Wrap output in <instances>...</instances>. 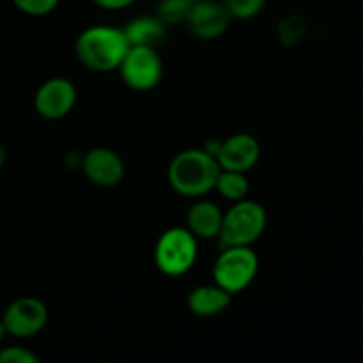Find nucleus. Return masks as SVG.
Segmentation results:
<instances>
[{"label": "nucleus", "instance_id": "nucleus-1", "mask_svg": "<svg viewBox=\"0 0 363 363\" xmlns=\"http://www.w3.org/2000/svg\"><path fill=\"white\" fill-rule=\"evenodd\" d=\"M128 50L130 43L123 28L110 25H94L85 28L74 43V53L82 66L96 73L119 69Z\"/></svg>", "mask_w": 363, "mask_h": 363}, {"label": "nucleus", "instance_id": "nucleus-2", "mask_svg": "<svg viewBox=\"0 0 363 363\" xmlns=\"http://www.w3.org/2000/svg\"><path fill=\"white\" fill-rule=\"evenodd\" d=\"M220 165L206 149H186L169 165V183L183 197H202L215 190Z\"/></svg>", "mask_w": 363, "mask_h": 363}, {"label": "nucleus", "instance_id": "nucleus-3", "mask_svg": "<svg viewBox=\"0 0 363 363\" xmlns=\"http://www.w3.org/2000/svg\"><path fill=\"white\" fill-rule=\"evenodd\" d=\"M266 223L268 215L264 206L243 199L223 213L218 240L223 247H252L266 230Z\"/></svg>", "mask_w": 363, "mask_h": 363}, {"label": "nucleus", "instance_id": "nucleus-4", "mask_svg": "<svg viewBox=\"0 0 363 363\" xmlns=\"http://www.w3.org/2000/svg\"><path fill=\"white\" fill-rule=\"evenodd\" d=\"M197 255V238L184 227H170L156 241L155 262L160 272L169 277H181L190 272Z\"/></svg>", "mask_w": 363, "mask_h": 363}, {"label": "nucleus", "instance_id": "nucleus-5", "mask_svg": "<svg viewBox=\"0 0 363 363\" xmlns=\"http://www.w3.org/2000/svg\"><path fill=\"white\" fill-rule=\"evenodd\" d=\"M257 269L259 259L250 247H223L213 266V279L229 294H238L254 282Z\"/></svg>", "mask_w": 363, "mask_h": 363}, {"label": "nucleus", "instance_id": "nucleus-6", "mask_svg": "<svg viewBox=\"0 0 363 363\" xmlns=\"http://www.w3.org/2000/svg\"><path fill=\"white\" fill-rule=\"evenodd\" d=\"M124 84L133 91H151L162 82L163 62L152 46H130L119 66Z\"/></svg>", "mask_w": 363, "mask_h": 363}, {"label": "nucleus", "instance_id": "nucleus-7", "mask_svg": "<svg viewBox=\"0 0 363 363\" xmlns=\"http://www.w3.org/2000/svg\"><path fill=\"white\" fill-rule=\"evenodd\" d=\"M7 335L28 339L41 332L48 321V308L39 298L23 296L14 300L2 315Z\"/></svg>", "mask_w": 363, "mask_h": 363}, {"label": "nucleus", "instance_id": "nucleus-8", "mask_svg": "<svg viewBox=\"0 0 363 363\" xmlns=\"http://www.w3.org/2000/svg\"><path fill=\"white\" fill-rule=\"evenodd\" d=\"M77 103V87L69 78L53 77L38 89L34 108L41 117L57 121L66 117Z\"/></svg>", "mask_w": 363, "mask_h": 363}, {"label": "nucleus", "instance_id": "nucleus-9", "mask_svg": "<svg viewBox=\"0 0 363 363\" xmlns=\"http://www.w3.org/2000/svg\"><path fill=\"white\" fill-rule=\"evenodd\" d=\"M233 16L220 0H195L186 18V27L199 39H216L225 34Z\"/></svg>", "mask_w": 363, "mask_h": 363}, {"label": "nucleus", "instance_id": "nucleus-10", "mask_svg": "<svg viewBox=\"0 0 363 363\" xmlns=\"http://www.w3.org/2000/svg\"><path fill=\"white\" fill-rule=\"evenodd\" d=\"M259 156H261V145L255 137L248 133H236L220 142L215 158L220 169L247 174L257 165Z\"/></svg>", "mask_w": 363, "mask_h": 363}, {"label": "nucleus", "instance_id": "nucleus-11", "mask_svg": "<svg viewBox=\"0 0 363 363\" xmlns=\"http://www.w3.org/2000/svg\"><path fill=\"white\" fill-rule=\"evenodd\" d=\"M82 169L87 179L98 186H116L124 179V162L108 147H94L82 160Z\"/></svg>", "mask_w": 363, "mask_h": 363}, {"label": "nucleus", "instance_id": "nucleus-12", "mask_svg": "<svg viewBox=\"0 0 363 363\" xmlns=\"http://www.w3.org/2000/svg\"><path fill=\"white\" fill-rule=\"evenodd\" d=\"M223 213L215 202L197 201L188 209V229L197 240H213L218 238L222 229Z\"/></svg>", "mask_w": 363, "mask_h": 363}, {"label": "nucleus", "instance_id": "nucleus-13", "mask_svg": "<svg viewBox=\"0 0 363 363\" xmlns=\"http://www.w3.org/2000/svg\"><path fill=\"white\" fill-rule=\"evenodd\" d=\"M233 294L227 293L220 286H199L190 291L188 294V308L191 314L201 315V318H213L220 314L230 305Z\"/></svg>", "mask_w": 363, "mask_h": 363}, {"label": "nucleus", "instance_id": "nucleus-14", "mask_svg": "<svg viewBox=\"0 0 363 363\" xmlns=\"http://www.w3.org/2000/svg\"><path fill=\"white\" fill-rule=\"evenodd\" d=\"M130 46H156L165 39L167 25L158 16H138L123 27Z\"/></svg>", "mask_w": 363, "mask_h": 363}, {"label": "nucleus", "instance_id": "nucleus-15", "mask_svg": "<svg viewBox=\"0 0 363 363\" xmlns=\"http://www.w3.org/2000/svg\"><path fill=\"white\" fill-rule=\"evenodd\" d=\"M215 190L223 199L230 202H238L247 199L248 191H250V183L247 179L245 172H236V170H220L218 177H216Z\"/></svg>", "mask_w": 363, "mask_h": 363}, {"label": "nucleus", "instance_id": "nucleus-16", "mask_svg": "<svg viewBox=\"0 0 363 363\" xmlns=\"http://www.w3.org/2000/svg\"><path fill=\"white\" fill-rule=\"evenodd\" d=\"M194 2L195 0H162L158 4L156 16L165 25H177L181 21H186Z\"/></svg>", "mask_w": 363, "mask_h": 363}, {"label": "nucleus", "instance_id": "nucleus-17", "mask_svg": "<svg viewBox=\"0 0 363 363\" xmlns=\"http://www.w3.org/2000/svg\"><path fill=\"white\" fill-rule=\"evenodd\" d=\"M268 0H223L233 20H250L264 9Z\"/></svg>", "mask_w": 363, "mask_h": 363}, {"label": "nucleus", "instance_id": "nucleus-18", "mask_svg": "<svg viewBox=\"0 0 363 363\" xmlns=\"http://www.w3.org/2000/svg\"><path fill=\"white\" fill-rule=\"evenodd\" d=\"M305 23L300 16H289L279 23V38L284 45H294L301 39Z\"/></svg>", "mask_w": 363, "mask_h": 363}, {"label": "nucleus", "instance_id": "nucleus-19", "mask_svg": "<svg viewBox=\"0 0 363 363\" xmlns=\"http://www.w3.org/2000/svg\"><path fill=\"white\" fill-rule=\"evenodd\" d=\"M11 2L28 16H46L57 9L60 0H11Z\"/></svg>", "mask_w": 363, "mask_h": 363}, {"label": "nucleus", "instance_id": "nucleus-20", "mask_svg": "<svg viewBox=\"0 0 363 363\" xmlns=\"http://www.w3.org/2000/svg\"><path fill=\"white\" fill-rule=\"evenodd\" d=\"M0 363H39V358L21 346H7L0 350Z\"/></svg>", "mask_w": 363, "mask_h": 363}, {"label": "nucleus", "instance_id": "nucleus-21", "mask_svg": "<svg viewBox=\"0 0 363 363\" xmlns=\"http://www.w3.org/2000/svg\"><path fill=\"white\" fill-rule=\"evenodd\" d=\"M101 9L106 11H119L124 9V7H130L131 4L137 2V0H94Z\"/></svg>", "mask_w": 363, "mask_h": 363}, {"label": "nucleus", "instance_id": "nucleus-22", "mask_svg": "<svg viewBox=\"0 0 363 363\" xmlns=\"http://www.w3.org/2000/svg\"><path fill=\"white\" fill-rule=\"evenodd\" d=\"M6 160H7V155H6V149L0 145V170L4 169V165H6Z\"/></svg>", "mask_w": 363, "mask_h": 363}, {"label": "nucleus", "instance_id": "nucleus-23", "mask_svg": "<svg viewBox=\"0 0 363 363\" xmlns=\"http://www.w3.org/2000/svg\"><path fill=\"white\" fill-rule=\"evenodd\" d=\"M7 335V332H6V326H4V321L2 319H0V342H2L4 340V337Z\"/></svg>", "mask_w": 363, "mask_h": 363}]
</instances>
